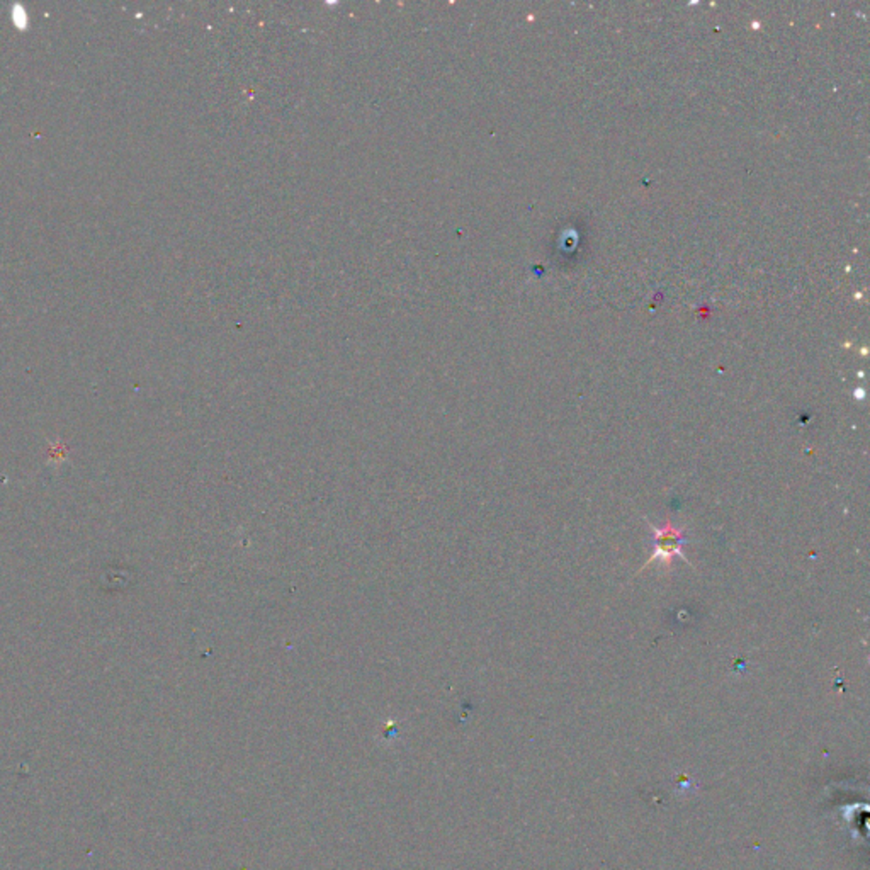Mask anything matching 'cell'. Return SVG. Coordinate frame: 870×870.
Masks as SVG:
<instances>
[{"mask_svg":"<svg viewBox=\"0 0 870 870\" xmlns=\"http://www.w3.org/2000/svg\"><path fill=\"white\" fill-rule=\"evenodd\" d=\"M648 527L651 529L653 543L654 545H653V553H651V556H649L645 568L649 567L653 561H662L665 567H671L673 558H682L687 563L688 567H692L690 561H688L687 558L684 556V553H682L684 546L688 543L687 537L684 534V529H677V527L671 526L670 521L663 527L653 526V524H649L648 522Z\"/></svg>","mask_w":870,"mask_h":870,"instance_id":"obj_1","label":"cell"}]
</instances>
